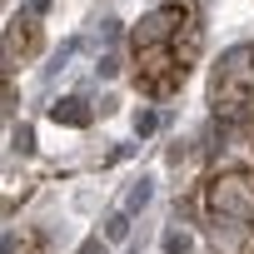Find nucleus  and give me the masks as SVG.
<instances>
[{
  "instance_id": "obj_1",
  "label": "nucleus",
  "mask_w": 254,
  "mask_h": 254,
  "mask_svg": "<svg viewBox=\"0 0 254 254\" xmlns=\"http://www.w3.org/2000/svg\"><path fill=\"white\" fill-rule=\"evenodd\" d=\"M150 199H155V180H150V175H140L130 190H125V209H130V214H135V209H145Z\"/></svg>"
},
{
  "instance_id": "obj_2",
  "label": "nucleus",
  "mask_w": 254,
  "mask_h": 254,
  "mask_svg": "<svg viewBox=\"0 0 254 254\" xmlns=\"http://www.w3.org/2000/svg\"><path fill=\"white\" fill-rule=\"evenodd\" d=\"M130 239V209H115L105 219V244H125Z\"/></svg>"
},
{
  "instance_id": "obj_3",
  "label": "nucleus",
  "mask_w": 254,
  "mask_h": 254,
  "mask_svg": "<svg viewBox=\"0 0 254 254\" xmlns=\"http://www.w3.org/2000/svg\"><path fill=\"white\" fill-rule=\"evenodd\" d=\"M55 120H65V125H85L90 110H85V100H60V105H55Z\"/></svg>"
},
{
  "instance_id": "obj_4",
  "label": "nucleus",
  "mask_w": 254,
  "mask_h": 254,
  "mask_svg": "<svg viewBox=\"0 0 254 254\" xmlns=\"http://www.w3.org/2000/svg\"><path fill=\"white\" fill-rule=\"evenodd\" d=\"M214 199H219V204H229V209H244V194H239V180H224V190H214Z\"/></svg>"
},
{
  "instance_id": "obj_5",
  "label": "nucleus",
  "mask_w": 254,
  "mask_h": 254,
  "mask_svg": "<svg viewBox=\"0 0 254 254\" xmlns=\"http://www.w3.org/2000/svg\"><path fill=\"white\" fill-rule=\"evenodd\" d=\"M165 254H190V234L185 229H170L165 234Z\"/></svg>"
},
{
  "instance_id": "obj_6",
  "label": "nucleus",
  "mask_w": 254,
  "mask_h": 254,
  "mask_svg": "<svg viewBox=\"0 0 254 254\" xmlns=\"http://www.w3.org/2000/svg\"><path fill=\"white\" fill-rule=\"evenodd\" d=\"M155 125H160V115H155V110H140V115H135V135H140V140L155 135Z\"/></svg>"
},
{
  "instance_id": "obj_7",
  "label": "nucleus",
  "mask_w": 254,
  "mask_h": 254,
  "mask_svg": "<svg viewBox=\"0 0 254 254\" xmlns=\"http://www.w3.org/2000/svg\"><path fill=\"white\" fill-rule=\"evenodd\" d=\"M15 150H20V155H30V150H35V135L25 130V125H20V130H15Z\"/></svg>"
},
{
  "instance_id": "obj_8",
  "label": "nucleus",
  "mask_w": 254,
  "mask_h": 254,
  "mask_svg": "<svg viewBox=\"0 0 254 254\" xmlns=\"http://www.w3.org/2000/svg\"><path fill=\"white\" fill-rule=\"evenodd\" d=\"M95 70H100V75H105V80H115V75H120V55H105V60H100V65H95Z\"/></svg>"
}]
</instances>
